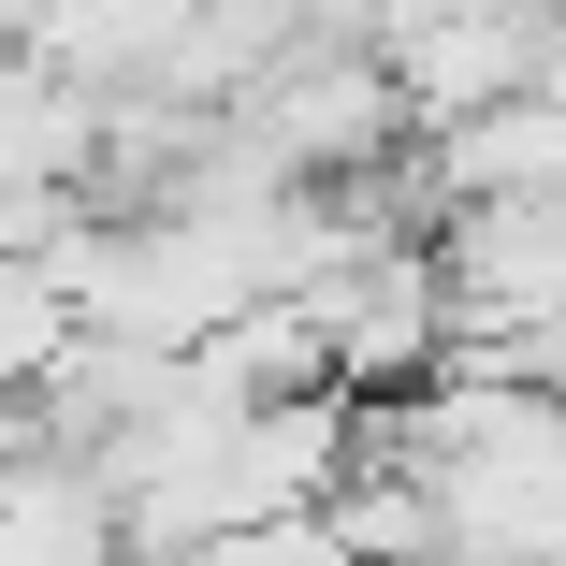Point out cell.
<instances>
[{
	"label": "cell",
	"mask_w": 566,
	"mask_h": 566,
	"mask_svg": "<svg viewBox=\"0 0 566 566\" xmlns=\"http://www.w3.org/2000/svg\"><path fill=\"white\" fill-rule=\"evenodd\" d=\"M537 15H552V30H566V0H537Z\"/></svg>",
	"instance_id": "obj_3"
},
{
	"label": "cell",
	"mask_w": 566,
	"mask_h": 566,
	"mask_svg": "<svg viewBox=\"0 0 566 566\" xmlns=\"http://www.w3.org/2000/svg\"><path fill=\"white\" fill-rule=\"evenodd\" d=\"M175 566H349V552H334V523L305 509V523H233V537H203Z\"/></svg>",
	"instance_id": "obj_2"
},
{
	"label": "cell",
	"mask_w": 566,
	"mask_h": 566,
	"mask_svg": "<svg viewBox=\"0 0 566 566\" xmlns=\"http://www.w3.org/2000/svg\"><path fill=\"white\" fill-rule=\"evenodd\" d=\"M73 349H87V334H73L59 262H0V392H44Z\"/></svg>",
	"instance_id": "obj_1"
}]
</instances>
